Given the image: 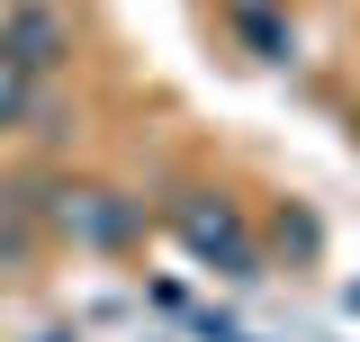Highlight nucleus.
<instances>
[{"label": "nucleus", "mask_w": 360, "mask_h": 342, "mask_svg": "<svg viewBox=\"0 0 360 342\" xmlns=\"http://www.w3.org/2000/svg\"><path fill=\"white\" fill-rule=\"evenodd\" d=\"M27 253H37V225L18 198H0V261H27Z\"/></svg>", "instance_id": "obj_4"}, {"label": "nucleus", "mask_w": 360, "mask_h": 342, "mask_svg": "<svg viewBox=\"0 0 360 342\" xmlns=\"http://www.w3.org/2000/svg\"><path fill=\"white\" fill-rule=\"evenodd\" d=\"M27 99H37V82H27L9 54H0V127H18V118H27Z\"/></svg>", "instance_id": "obj_5"}, {"label": "nucleus", "mask_w": 360, "mask_h": 342, "mask_svg": "<svg viewBox=\"0 0 360 342\" xmlns=\"http://www.w3.org/2000/svg\"><path fill=\"white\" fill-rule=\"evenodd\" d=\"M54 225L82 234V243H127V234H135V208L117 198V189H63V198H54Z\"/></svg>", "instance_id": "obj_3"}, {"label": "nucleus", "mask_w": 360, "mask_h": 342, "mask_svg": "<svg viewBox=\"0 0 360 342\" xmlns=\"http://www.w3.org/2000/svg\"><path fill=\"white\" fill-rule=\"evenodd\" d=\"M180 243H189V253L198 261H225V270H234V279H252V270H262V261H252V243H243V225H234V208H207V198H180Z\"/></svg>", "instance_id": "obj_2"}, {"label": "nucleus", "mask_w": 360, "mask_h": 342, "mask_svg": "<svg viewBox=\"0 0 360 342\" xmlns=\"http://www.w3.org/2000/svg\"><path fill=\"white\" fill-rule=\"evenodd\" d=\"M0 54L37 82V72H54L63 54H72V27H63V9L54 0H9L0 9Z\"/></svg>", "instance_id": "obj_1"}]
</instances>
